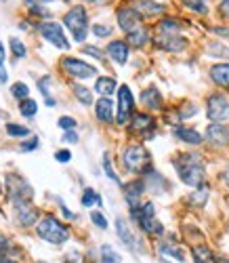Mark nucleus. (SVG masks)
<instances>
[{
	"label": "nucleus",
	"instance_id": "obj_1",
	"mask_svg": "<svg viewBox=\"0 0 229 263\" xmlns=\"http://www.w3.org/2000/svg\"><path fill=\"white\" fill-rule=\"evenodd\" d=\"M175 166L179 171V177L183 179V183L194 185V187H202V183H204V162H202L200 156L181 154V156H177Z\"/></svg>",
	"mask_w": 229,
	"mask_h": 263
},
{
	"label": "nucleus",
	"instance_id": "obj_2",
	"mask_svg": "<svg viewBox=\"0 0 229 263\" xmlns=\"http://www.w3.org/2000/svg\"><path fill=\"white\" fill-rule=\"evenodd\" d=\"M38 236L51 245H61L70 238V232H67V228L61 221H57L55 217H44L38 223Z\"/></svg>",
	"mask_w": 229,
	"mask_h": 263
},
{
	"label": "nucleus",
	"instance_id": "obj_3",
	"mask_svg": "<svg viewBox=\"0 0 229 263\" xmlns=\"http://www.w3.org/2000/svg\"><path fill=\"white\" fill-rule=\"evenodd\" d=\"M63 24L70 28L74 40L84 42V38H86V34H88V17H86V11H84L82 7H74L70 13H65Z\"/></svg>",
	"mask_w": 229,
	"mask_h": 263
},
{
	"label": "nucleus",
	"instance_id": "obj_4",
	"mask_svg": "<svg viewBox=\"0 0 229 263\" xmlns=\"http://www.w3.org/2000/svg\"><path fill=\"white\" fill-rule=\"evenodd\" d=\"M124 166L132 173H143L149 168V152L143 145H128L122 154Z\"/></svg>",
	"mask_w": 229,
	"mask_h": 263
},
{
	"label": "nucleus",
	"instance_id": "obj_5",
	"mask_svg": "<svg viewBox=\"0 0 229 263\" xmlns=\"http://www.w3.org/2000/svg\"><path fill=\"white\" fill-rule=\"evenodd\" d=\"M7 190H9V198L17 204V209L28 206L32 202V187L21 177L9 175V177H7Z\"/></svg>",
	"mask_w": 229,
	"mask_h": 263
},
{
	"label": "nucleus",
	"instance_id": "obj_6",
	"mask_svg": "<svg viewBox=\"0 0 229 263\" xmlns=\"http://www.w3.org/2000/svg\"><path fill=\"white\" fill-rule=\"evenodd\" d=\"M206 116L215 122L229 120V99L225 95H211L206 101Z\"/></svg>",
	"mask_w": 229,
	"mask_h": 263
},
{
	"label": "nucleus",
	"instance_id": "obj_7",
	"mask_svg": "<svg viewBox=\"0 0 229 263\" xmlns=\"http://www.w3.org/2000/svg\"><path fill=\"white\" fill-rule=\"evenodd\" d=\"M137 221H139L141 230L147 232V234H154V236H160L162 234V223L156 221V215H154V204L151 202H145L143 209H139L135 213Z\"/></svg>",
	"mask_w": 229,
	"mask_h": 263
},
{
	"label": "nucleus",
	"instance_id": "obj_8",
	"mask_svg": "<svg viewBox=\"0 0 229 263\" xmlns=\"http://www.w3.org/2000/svg\"><path fill=\"white\" fill-rule=\"evenodd\" d=\"M61 65H63V70L74 78H90V76L97 74V70L93 68V65H88L86 61H80L76 57H63Z\"/></svg>",
	"mask_w": 229,
	"mask_h": 263
},
{
	"label": "nucleus",
	"instance_id": "obj_9",
	"mask_svg": "<svg viewBox=\"0 0 229 263\" xmlns=\"http://www.w3.org/2000/svg\"><path fill=\"white\" fill-rule=\"evenodd\" d=\"M40 34L47 38L51 45H55V47H59V49H67L70 45H67V38L63 36V28L59 26V24H42L40 26Z\"/></svg>",
	"mask_w": 229,
	"mask_h": 263
},
{
	"label": "nucleus",
	"instance_id": "obj_10",
	"mask_svg": "<svg viewBox=\"0 0 229 263\" xmlns=\"http://www.w3.org/2000/svg\"><path fill=\"white\" fill-rule=\"evenodd\" d=\"M132 116V95L126 84L120 86V95H118V124L128 122Z\"/></svg>",
	"mask_w": 229,
	"mask_h": 263
},
{
	"label": "nucleus",
	"instance_id": "obj_11",
	"mask_svg": "<svg viewBox=\"0 0 229 263\" xmlns=\"http://www.w3.org/2000/svg\"><path fill=\"white\" fill-rule=\"evenodd\" d=\"M118 24L126 34H130L137 28H141V15L132 9H120L118 11Z\"/></svg>",
	"mask_w": 229,
	"mask_h": 263
},
{
	"label": "nucleus",
	"instance_id": "obj_12",
	"mask_svg": "<svg viewBox=\"0 0 229 263\" xmlns=\"http://www.w3.org/2000/svg\"><path fill=\"white\" fill-rule=\"evenodd\" d=\"M156 42H158V45L162 47V49L170 51V53H179V51L185 49V45H187V40L181 38V36H177V34H160Z\"/></svg>",
	"mask_w": 229,
	"mask_h": 263
},
{
	"label": "nucleus",
	"instance_id": "obj_13",
	"mask_svg": "<svg viewBox=\"0 0 229 263\" xmlns=\"http://www.w3.org/2000/svg\"><path fill=\"white\" fill-rule=\"evenodd\" d=\"M154 126H156V122L147 114H135L132 116V122H130V128L135 130V133H147V135H151Z\"/></svg>",
	"mask_w": 229,
	"mask_h": 263
},
{
	"label": "nucleus",
	"instance_id": "obj_14",
	"mask_svg": "<svg viewBox=\"0 0 229 263\" xmlns=\"http://www.w3.org/2000/svg\"><path fill=\"white\" fill-rule=\"evenodd\" d=\"M141 192H143V183H141V181H132V183H126V185H124V196H126L128 206L132 209V215L139 211V209H137V202H139Z\"/></svg>",
	"mask_w": 229,
	"mask_h": 263
},
{
	"label": "nucleus",
	"instance_id": "obj_15",
	"mask_svg": "<svg viewBox=\"0 0 229 263\" xmlns=\"http://www.w3.org/2000/svg\"><path fill=\"white\" fill-rule=\"evenodd\" d=\"M206 137H208V141L213 145H225L229 141V133H227V128L221 126V124H211L208 130H206Z\"/></svg>",
	"mask_w": 229,
	"mask_h": 263
},
{
	"label": "nucleus",
	"instance_id": "obj_16",
	"mask_svg": "<svg viewBox=\"0 0 229 263\" xmlns=\"http://www.w3.org/2000/svg\"><path fill=\"white\" fill-rule=\"evenodd\" d=\"M107 53L116 63H126V59H128V47H126V42H122V40H113L111 45L107 47Z\"/></svg>",
	"mask_w": 229,
	"mask_h": 263
},
{
	"label": "nucleus",
	"instance_id": "obj_17",
	"mask_svg": "<svg viewBox=\"0 0 229 263\" xmlns=\"http://www.w3.org/2000/svg\"><path fill=\"white\" fill-rule=\"evenodd\" d=\"M135 11L139 13V15H147V17H151V15L162 13L164 7H162V5H158V3H151V0H137V3H135Z\"/></svg>",
	"mask_w": 229,
	"mask_h": 263
},
{
	"label": "nucleus",
	"instance_id": "obj_18",
	"mask_svg": "<svg viewBox=\"0 0 229 263\" xmlns=\"http://www.w3.org/2000/svg\"><path fill=\"white\" fill-rule=\"evenodd\" d=\"M211 78L221 84V86H229V63H217L211 68Z\"/></svg>",
	"mask_w": 229,
	"mask_h": 263
},
{
	"label": "nucleus",
	"instance_id": "obj_19",
	"mask_svg": "<svg viewBox=\"0 0 229 263\" xmlns=\"http://www.w3.org/2000/svg\"><path fill=\"white\" fill-rule=\"evenodd\" d=\"M97 118L101 122H111L113 120V105H111L109 97H101L97 101Z\"/></svg>",
	"mask_w": 229,
	"mask_h": 263
},
{
	"label": "nucleus",
	"instance_id": "obj_20",
	"mask_svg": "<svg viewBox=\"0 0 229 263\" xmlns=\"http://www.w3.org/2000/svg\"><path fill=\"white\" fill-rule=\"evenodd\" d=\"M116 230H118V236H120L122 242L128 249H135V238H132V234H130V230H128V226H126V221H124L122 217L116 219Z\"/></svg>",
	"mask_w": 229,
	"mask_h": 263
},
{
	"label": "nucleus",
	"instance_id": "obj_21",
	"mask_svg": "<svg viewBox=\"0 0 229 263\" xmlns=\"http://www.w3.org/2000/svg\"><path fill=\"white\" fill-rule=\"evenodd\" d=\"M192 255H194V261L196 263H215V255L208 247H204V245H198L192 249Z\"/></svg>",
	"mask_w": 229,
	"mask_h": 263
},
{
	"label": "nucleus",
	"instance_id": "obj_22",
	"mask_svg": "<svg viewBox=\"0 0 229 263\" xmlns=\"http://www.w3.org/2000/svg\"><path fill=\"white\" fill-rule=\"evenodd\" d=\"M141 101H143V105H147L149 109H160V107H162V97H160V93L154 89V86L143 93Z\"/></svg>",
	"mask_w": 229,
	"mask_h": 263
},
{
	"label": "nucleus",
	"instance_id": "obj_23",
	"mask_svg": "<svg viewBox=\"0 0 229 263\" xmlns=\"http://www.w3.org/2000/svg\"><path fill=\"white\" fill-rule=\"evenodd\" d=\"M95 89H97V93H99V95L107 97V95H111V93H113V89H116V80L109 78V76H103V78H99V80H97Z\"/></svg>",
	"mask_w": 229,
	"mask_h": 263
},
{
	"label": "nucleus",
	"instance_id": "obj_24",
	"mask_svg": "<svg viewBox=\"0 0 229 263\" xmlns=\"http://www.w3.org/2000/svg\"><path fill=\"white\" fill-rule=\"evenodd\" d=\"M175 133H177V137L179 139H183V141H187V143H194V145H198L200 141H202V135L198 133V130H194V128H177L175 130Z\"/></svg>",
	"mask_w": 229,
	"mask_h": 263
},
{
	"label": "nucleus",
	"instance_id": "obj_25",
	"mask_svg": "<svg viewBox=\"0 0 229 263\" xmlns=\"http://www.w3.org/2000/svg\"><path fill=\"white\" fill-rule=\"evenodd\" d=\"M36 217H38V211L30 209V206H21V209H19V215H17V219H19L21 226H32V223L36 221Z\"/></svg>",
	"mask_w": 229,
	"mask_h": 263
},
{
	"label": "nucleus",
	"instance_id": "obj_26",
	"mask_svg": "<svg viewBox=\"0 0 229 263\" xmlns=\"http://www.w3.org/2000/svg\"><path fill=\"white\" fill-rule=\"evenodd\" d=\"M147 42V30L145 28H137L135 32L128 34V45L132 47H143Z\"/></svg>",
	"mask_w": 229,
	"mask_h": 263
},
{
	"label": "nucleus",
	"instance_id": "obj_27",
	"mask_svg": "<svg viewBox=\"0 0 229 263\" xmlns=\"http://www.w3.org/2000/svg\"><path fill=\"white\" fill-rule=\"evenodd\" d=\"M19 112L24 114V116H34L38 112V103L34 99H24V101H19Z\"/></svg>",
	"mask_w": 229,
	"mask_h": 263
},
{
	"label": "nucleus",
	"instance_id": "obj_28",
	"mask_svg": "<svg viewBox=\"0 0 229 263\" xmlns=\"http://www.w3.org/2000/svg\"><path fill=\"white\" fill-rule=\"evenodd\" d=\"M101 263H120V255L109 245H105V247H101Z\"/></svg>",
	"mask_w": 229,
	"mask_h": 263
},
{
	"label": "nucleus",
	"instance_id": "obj_29",
	"mask_svg": "<svg viewBox=\"0 0 229 263\" xmlns=\"http://www.w3.org/2000/svg\"><path fill=\"white\" fill-rule=\"evenodd\" d=\"M74 93H76V97H78L80 103H84V105H90V103H93V95H90V91L84 89V86L74 84Z\"/></svg>",
	"mask_w": 229,
	"mask_h": 263
},
{
	"label": "nucleus",
	"instance_id": "obj_30",
	"mask_svg": "<svg viewBox=\"0 0 229 263\" xmlns=\"http://www.w3.org/2000/svg\"><path fill=\"white\" fill-rule=\"evenodd\" d=\"M179 21L177 19H164L162 24H160V34H177L179 32Z\"/></svg>",
	"mask_w": 229,
	"mask_h": 263
},
{
	"label": "nucleus",
	"instance_id": "obj_31",
	"mask_svg": "<svg viewBox=\"0 0 229 263\" xmlns=\"http://www.w3.org/2000/svg\"><path fill=\"white\" fill-rule=\"evenodd\" d=\"M206 200H208V187H200L198 192L192 194V198H189V202L192 204H198V206L206 204Z\"/></svg>",
	"mask_w": 229,
	"mask_h": 263
},
{
	"label": "nucleus",
	"instance_id": "obj_32",
	"mask_svg": "<svg viewBox=\"0 0 229 263\" xmlns=\"http://www.w3.org/2000/svg\"><path fill=\"white\" fill-rule=\"evenodd\" d=\"M82 204L84 206H90V204H101V198L97 196V192L95 190H84V194H82Z\"/></svg>",
	"mask_w": 229,
	"mask_h": 263
},
{
	"label": "nucleus",
	"instance_id": "obj_33",
	"mask_svg": "<svg viewBox=\"0 0 229 263\" xmlns=\"http://www.w3.org/2000/svg\"><path fill=\"white\" fill-rule=\"evenodd\" d=\"M7 133L11 137H26V135H30V128L21 126V124H7Z\"/></svg>",
	"mask_w": 229,
	"mask_h": 263
},
{
	"label": "nucleus",
	"instance_id": "obj_34",
	"mask_svg": "<svg viewBox=\"0 0 229 263\" xmlns=\"http://www.w3.org/2000/svg\"><path fill=\"white\" fill-rule=\"evenodd\" d=\"M11 93H13L17 99H21V101H24V99H28V95H30V89H28V86H26L24 82H17V84H13Z\"/></svg>",
	"mask_w": 229,
	"mask_h": 263
},
{
	"label": "nucleus",
	"instance_id": "obj_35",
	"mask_svg": "<svg viewBox=\"0 0 229 263\" xmlns=\"http://www.w3.org/2000/svg\"><path fill=\"white\" fill-rule=\"evenodd\" d=\"M103 168H105V173H107V177L111 179V181H116V183H120V179H118V175L113 173V168H111V162H109V156L105 154L103 156Z\"/></svg>",
	"mask_w": 229,
	"mask_h": 263
},
{
	"label": "nucleus",
	"instance_id": "obj_36",
	"mask_svg": "<svg viewBox=\"0 0 229 263\" xmlns=\"http://www.w3.org/2000/svg\"><path fill=\"white\" fill-rule=\"evenodd\" d=\"M11 49L15 53V57H26V47L21 45V42L17 38H11Z\"/></svg>",
	"mask_w": 229,
	"mask_h": 263
},
{
	"label": "nucleus",
	"instance_id": "obj_37",
	"mask_svg": "<svg viewBox=\"0 0 229 263\" xmlns=\"http://www.w3.org/2000/svg\"><path fill=\"white\" fill-rule=\"evenodd\" d=\"M160 251H162L164 255H170V257H177L179 261H183V253H181L177 247H170V245H162V249H160Z\"/></svg>",
	"mask_w": 229,
	"mask_h": 263
},
{
	"label": "nucleus",
	"instance_id": "obj_38",
	"mask_svg": "<svg viewBox=\"0 0 229 263\" xmlns=\"http://www.w3.org/2000/svg\"><path fill=\"white\" fill-rule=\"evenodd\" d=\"M90 219H93V223H95V226H99L101 230H105V228H107V219H105L101 213H90Z\"/></svg>",
	"mask_w": 229,
	"mask_h": 263
},
{
	"label": "nucleus",
	"instance_id": "obj_39",
	"mask_svg": "<svg viewBox=\"0 0 229 263\" xmlns=\"http://www.w3.org/2000/svg\"><path fill=\"white\" fill-rule=\"evenodd\" d=\"M49 76H44V78H40V82H38V86H40V91H42V95L47 97V101L51 99V93H49Z\"/></svg>",
	"mask_w": 229,
	"mask_h": 263
},
{
	"label": "nucleus",
	"instance_id": "obj_40",
	"mask_svg": "<svg viewBox=\"0 0 229 263\" xmlns=\"http://www.w3.org/2000/svg\"><path fill=\"white\" fill-rule=\"evenodd\" d=\"M59 126H61V128H65V130H74V128H76V120H74V118L63 116V118H59Z\"/></svg>",
	"mask_w": 229,
	"mask_h": 263
},
{
	"label": "nucleus",
	"instance_id": "obj_41",
	"mask_svg": "<svg viewBox=\"0 0 229 263\" xmlns=\"http://www.w3.org/2000/svg\"><path fill=\"white\" fill-rule=\"evenodd\" d=\"M55 158H57V162H70L72 160V154L67 149H59L57 154H55Z\"/></svg>",
	"mask_w": 229,
	"mask_h": 263
},
{
	"label": "nucleus",
	"instance_id": "obj_42",
	"mask_svg": "<svg viewBox=\"0 0 229 263\" xmlns=\"http://www.w3.org/2000/svg\"><path fill=\"white\" fill-rule=\"evenodd\" d=\"M38 147V137H34V139H30V141H26L24 145H21V152H32V149H36Z\"/></svg>",
	"mask_w": 229,
	"mask_h": 263
},
{
	"label": "nucleus",
	"instance_id": "obj_43",
	"mask_svg": "<svg viewBox=\"0 0 229 263\" xmlns=\"http://www.w3.org/2000/svg\"><path fill=\"white\" fill-rule=\"evenodd\" d=\"M7 245H9V240H7L3 234H0V259H3V257L7 255V251H9V247H7Z\"/></svg>",
	"mask_w": 229,
	"mask_h": 263
},
{
	"label": "nucleus",
	"instance_id": "obj_44",
	"mask_svg": "<svg viewBox=\"0 0 229 263\" xmlns=\"http://www.w3.org/2000/svg\"><path fill=\"white\" fill-rule=\"evenodd\" d=\"M93 32H95L97 36H109V34H111V30H109L107 26H95Z\"/></svg>",
	"mask_w": 229,
	"mask_h": 263
},
{
	"label": "nucleus",
	"instance_id": "obj_45",
	"mask_svg": "<svg viewBox=\"0 0 229 263\" xmlns=\"http://www.w3.org/2000/svg\"><path fill=\"white\" fill-rule=\"evenodd\" d=\"M63 139H65V141H70V143H76V141H78V135L74 133V130H65Z\"/></svg>",
	"mask_w": 229,
	"mask_h": 263
},
{
	"label": "nucleus",
	"instance_id": "obj_46",
	"mask_svg": "<svg viewBox=\"0 0 229 263\" xmlns=\"http://www.w3.org/2000/svg\"><path fill=\"white\" fill-rule=\"evenodd\" d=\"M219 9H221V13H223L225 17H229V0H223V3L219 5Z\"/></svg>",
	"mask_w": 229,
	"mask_h": 263
},
{
	"label": "nucleus",
	"instance_id": "obj_47",
	"mask_svg": "<svg viewBox=\"0 0 229 263\" xmlns=\"http://www.w3.org/2000/svg\"><path fill=\"white\" fill-rule=\"evenodd\" d=\"M0 82H7V70L0 65Z\"/></svg>",
	"mask_w": 229,
	"mask_h": 263
},
{
	"label": "nucleus",
	"instance_id": "obj_48",
	"mask_svg": "<svg viewBox=\"0 0 229 263\" xmlns=\"http://www.w3.org/2000/svg\"><path fill=\"white\" fill-rule=\"evenodd\" d=\"M3 61H5V49H3V45H0V65H3Z\"/></svg>",
	"mask_w": 229,
	"mask_h": 263
},
{
	"label": "nucleus",
	"instance_id": "obj_49",
	"mask_svg": "<svg viewBox=\"0 0 229 263\" xmlns=\"http://www.w3.org/2000/svg\"><path fill=\"white\" fill-rule=\"evenodd\" d=\"M0 263H15V261H13V259H7V255H5L3 259H0Z\"/></svg>",
	"mask_w": 229,
	"mask_h": 263
},
{
	"label": "nucleus",
	"instance_id": "obj_50",
	"mask_svg": "<svg viewBox=\"0 0 229 263\" xmlns=\"http://www.w3.org/2000/svg\"><path fill=\"white\" fill-rule=\"evenodd\" d=\"M225 179H227V183H229V171H227V173H225Z\"/></svg>",
	"mask_w": 229,
	"mask_h": 263
},
{
	"label": "nucleus",
	"instance_id": "obj_51",
	"mask_svg": "<svg viewBox=\"0 0 229 263\" xmlns=\"http://www.w3.org/2000/svg\"><path fill=\"white\" fill-rule=\"evenodd\" d=\"M88 3H101V0H88Z\"/></svg>",
	"mask_w": 229,
	"mask_h": 263
},
{
	"label": "nucleus",
	"instance_id": "obj_52",
	"mask_svg": "<svg viewBox=\"0 0 229 263\" xmlns=\"http://www.w3.org/2000/svg\"><path fill=\"white\" fill-rule=\"evenodd\" d=\"M219 263H229V259H225V261H219Z\"/></svg>",
	"mask_w": 229,
	"mask_h": 263
},
{
	"label": "nucleus",
	"instance_id": "obj_53",
	"mask_svg": "<svg viewBox=\"0 0 229 263\" xmlns=\"http://www.w3.org/2000/svg\"><path fill=\"white\" fill-rule=\"evenodd\" d=\"M0 192H3V185H0Z\"/></svg>",
	"mask_w": 229,
	"mask_h": 263
},
{
	"label": "nucleus",
	"instance_id": "obj_54",
	"mask_svg": "<svg viewBox=\"0 0 229 263\" xmlns=\"http://www.w3.org/2000/svg\"><path fill=\"white\" fill-rule=\"evenodd\" d=\"M162 263H168V261H162Z\"/></svg>",
	"mask_w": 229,
	"mask_h": 263
},
{
	"label": "nucleus",
	"instance_id": "obj_55",
	"mask_svg": "<svg viewBox=\"0 0 229 263\" xmlns=\"http://www.w3.org/2000/svg\"><path fill=\"white\" fill-rule=\"evenodd\" d=\"M44 3H49V0H44Z\"/></svg>",
	"mask_w": 229,
	"mask_h": 263
}]
</instances>
